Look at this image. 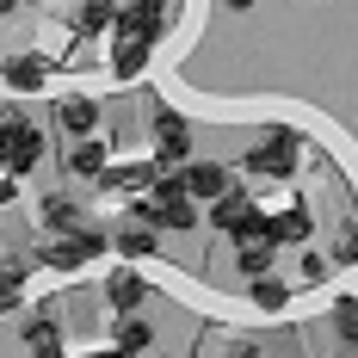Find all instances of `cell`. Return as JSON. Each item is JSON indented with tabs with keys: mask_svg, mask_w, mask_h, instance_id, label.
Listing matches in <instances>:
<instances>
[{
	"mask_svg": "<svg viewBox=\"0 0 358 358\" xmlns=\"http://www.w3.org/2000/svg\"><path fill=\"white\" fill-rule=\"evenodd\" d=\"M303 167V136L296 130H266L259 148H248V173L253 179H290Z\"/></svg>",
	"mask_w": 358,
	"mask_h": 358,
	"instance_id": "obj_4",
	"label": "cell"
},
{
	"mask_svg": "<svg viewBox=\"0 0 358 358\" xmlns=\"http://www.w3.org/2000/svg\"><path fill=\"white\" fill-rule=\"evenodd\" d=\"M13 6H19V0H0V25H6V19H13Z\"/></svg>",
	"mask_w": 358,
	"mask_h": 358,
	"instance_id": "obj_26",
	"label": "cell"
},
{
	"mask_svg": "<svg viewBox=\"0 0 358 358\" xmlns=\"http://www.w3.org/2000/svg\"><path fill=\"white\" fill-rule=\"evenodd\" d=\"M106 248H111V235L99 229V222H87V229H74V235H50V241L37 248V259L56 266V272H80L87 259H99Z\"/></svg>",
	"mask_w": 358,
	"mask_h": 358,
	"instance_id": "obj_3",
	"label": "cell"
},
{
	"mask_svg": "<svg viewBox=\"0 0 358 358\" xmlns=\"http://www.w3.org/2000/svg\"><path fill=\"white\" fill-rule=\"evenodd\" d=\"M229 6H235V13H248V6H253V0H229Z\"/></svg>",
	"mask_w": 358,
	"mask_h": 358,
	"instance_id": "obj_27",
	"label": "cell"
},
{
	"mask_svg": "<svg viewBox=\"0 0 358 358\" xmlns=\"http://www.w3.org/2000/svg\"><path fill=\"white\" fill-rule=\"evenodd\" d=\"M148 50H155V43H143V37H124V31H117V50H111V74H117V80H136V74L148 69Z\"/></svg>",
	"mask_w": 358,
	"mask_h": 358,
	"instance_id": "obj_17",
	"label": "cell"
},
{
	"mask_svg": "<svg viewBox=\"0 0 358 358\" xmlns=\"http://www.w3.org/2000/svg\"><path fill=\"white\" fill-rule=\"evenodd\" d=\"M352 259H358V229L340 222V235H334V266H352Z\"/></svg>",
	"mask_w": 358,
	"mask_h": 358,
	"instance_id": "obj_23",
	"label": "cell"
},
{
	"mask_svg": "<svg viewBox=\"0 0 358 358\" xmlns=\"http://www.w3.org/2000/svg\"><path fill=\"white\" fill-rule=\"evenodd\" d=\"M248 303L259 309V315H285L290 309V285L272 278V272H259V278H248Z\"/></svg>",
	"mask_w": 358,
	"mask_h": 358,
	"instance_id": "obj_16",
	"label": "cell"
},
{
	"mask_svg": "<svg viewBox=\"0 0 358 358\" xmlns=\"http://www.w3.org/2000/svg\"><path fill=\"white\" fill-rule=\"evenodd\" d=\"M111 248L124 253V259H148V253L161 248V235H155V229H148L143 216H124V222H117V229H111Z\"/></svg>",
	"mask_w": 358,
	"mask_h": 358,
	"instance_id": "obj_13",
	"label": "cell"
},
{
	"mask_svg": "<svg viewBox=\"0 0 358 358\" xmlns=\"http://www.w3.org/2000/svg\"><path fill=\"white\" fill-rule=\"evenodd\" d=\"M179 185H185V198H192V204H198V198H204V204H216L235 179H229V167H222V161H185Z\"/></svg>",
	"mask_w": 358,
	"mask_h": 358,
	"instance_id": "obj_8",
	"label": "cell"
},
{
	"mask_svg": "<svg viewBox=\"0 0 358 358\" xmlns=\"http://www.w3.org/2000/svg\"><path fill=\"white\" fill-rule=\"evenodd\" d=\"M148 346H155V327H148L143 315H124V322H117V352H124V358H143Z\"/></svg>",
	"mask_w": 358,
	"mask_h": 358,
	"instance_id": "obj_19",
	"label": "cell"
},
{
	"mask_svg": "<svg viewBox=\"0 0 358 358\" xmlns=\"http://www.w3.org/2000/svg\"><path fill=\"white\" fill-rule=\"evenodd\" d=\"M248 210H253V198L241 192V185H229V192L210 204L204 222H210V235H229V241H235V235H241V222H248Z\"/></svg>",
	"mask_w": 358,
	"mask_h": 358,
	"instance_id": "obj_11",
	"label": "cell"
},
{
	"mask_svg": "<svg viewBox=\"0 0 358 358\" xmlns=\"http://www.w3.org/2000/svg\"><path fill=\"white\" fill-rule=\"evenodd\" d=\"M167 25H173V0H124L111 31L143 37V43H161V37H167Z\"/></svg>",
	"mask_w": 358,
	"mask_h": 358,
	"instance_id": "obj_6",
	"label": "cell"
},
{
	"mask_svg": "<svg viewBox=\"0 0 358 358\" xmlns=\"http://www.w3.org/2000/svg\"><path fill=\"white\" fill-rule=\"evenodd\" d=\"M99 117H106V106H99V99H87V93H62V99H56V130L74 136V143H80V136H93V130H99Z\"/></svg>",
	"mask_w": 358,
	"mask_h": 358,
	"instance_id": "obj_7",
	"label": "cell"
},
{
	"mask_svg": "<svg viewBox=\"0 0 358 358\" xmlns=\"http://www.w3.org/2000/svg\"><path fill=\"white\" fill-rule=\"evenodd\" d=\"M0 80H6L13 93H43V80H50V62H43L37 50H19V56H6V62H0Z\"/></svg>",
	"mask_w": 358,
	"mask_h": 358,
	"instance_id": "obj_10",
	"label": "cell"
},
{
	"mask_svg": "<svg viewBox=\"0 0 358 358\" xmlns=\"http://www.w3.org/2000/svg\"><path fill=\"white\" fill-rule=\"evenodd\" d=\"M74 25H80V31H111V25H117V6H111V0H80Z\"/></svg>",
	"mask_w": 358,
	"mask_h": 358,
	"instance_id": "obj_20",
	"label": "cell"
},
{
	"mask_svg": "<svg viewBox=\"0 0 358 358\" xmlns=\"http://www.w3.org/2000/svg\"><path fill=\"white\" fill-rule=\"evenodd\" d=\"M143 296H148V285H143V272H130V266H117V272L106 278V303L117 309V315H136Z\"/></svg>",
	"mask_w": 358,
	"mask_h": 358,
	"instance_id": "obj_14",
	"label": "cell"
},
{
	"mask_svg": "<svg viewBox=\"0 0 358 358\" xmlns=\"http://www.w3.org/2000/svg\"><path fill=\"white\" fill-rule=\"evenodd\" d=\"M334 334L358 346V296H334Z\"/></svg>",
	"mask_w": 358,
	"mask_h": 358,
	"instance_id": "obj_22",
	"label": "cell"
},
{
	"mask_svg": "<svg viewBox=\"0 0 358 358\" xmlns=\"http://www.w3.org/2000/svg\"><path fill=\"white\" fill-rule=\"evenodd\" d=\"M106 161H111V155H106L99 136H80V143L69 148V173L74 179H99V173H106Z\"/></svg>",
	"mask_w": 358,
	"mask_h": 358,
	"instance_id": "obj_18",
	"label": "cell"
},
{
	"mask_svg": "<svg viewBox=\"0 0 358 358\" xmlns=\"http://www.w3.org/2000/svg\"><path fill=\"white\" fill-rule=\"evenodd\" d=\"M130 216H143L155 235H192L198 229V204L185 198L179 173H155V185L143 198H130Z\"/></svg>",
	"mask_w": 358,
	"mask_h": 358,
	"instance_id": "obj_1",
	"label": "cell"
},
{
	"mask_svg": "<svg viewBox=\"0 0 358 358\" xmlns=\"http://www.w3.org/2000/svg\"><path fill=\"white\" fill-rule=\"evenodd\" d=\"M327 272H334V259H322V253H309V259H303V285H322Z\"/></svg>",
	"mask_w": 358,
	"mask_h": 358,
	"instance_id": "obj_24",
	"label": "cell"
},
{
	"mask_svg": "<svg viewBox=\"0 0 358 358\" xmlns=\"http://www.w3.org/2000/svg\"><path fill=\"white\" fill-rule=\"evenodd\" d=\"M25 303V266H0V315H13Z\"/></svg>",
	"mask_w": 358,
	"mask_h": 358,
	"instance_id": "obj_21",
	"label": "cell"
},
{
	"mask_svg": "<svg viewBox=\"0 0 358 358\" xmlns=\"http://www.w3.org/2000/svg\"><path fill=\"white\" fill-rule=\"evenodd\" d=\"M0 204H13V179H0Z\"/></svg>",
	"mask_w": 358,
	"mask_h": 358,
	"instance_id": "obj_25",
	"label": "cell"
},
{
	"mask_svg": "<svg viewBox=\"0 0 358 358\" xmlns=\"http://www.w3.org/2000/svg\"><path fill=\"white\" fill-rule=\"evenodd\" d=\"M25 352H31V358H69V346H62V322H56L50 309L25 322Z\"/></svg>",
	"mask_w": 358,
	"mask_h": 358,
	"instance_id": "obj_12",
	"label": "cell"
},
{
	"mask_svg": "<svg viewBox=\"0 0 358 358\" xmlns=\"http://www.w3.org/2000/svg\"><path fill=\"white\" fill-rule=\"evenodd\" d=\"M148 136H155V161H161V167H185V161H192V124H185L173 106L148 99Z\"/></svg>",
	"mask_w": 358,
	"mask_h": 358,
	"instance_id": "obj_5",
	"label": "cell"
},
{
	"mask_svg": "<svg viewBox=\"0 0 358 358\" xmlns=\"http://www.w3.org/2000/svg\"><path fill=\"white\" fill-rule=\"evenodd\" d=\"M43 161V136H37V124H25V111L6 106L0 111V167H6V179H25Z\"/></svg>",
	"mask_w": 358,
	"mask_h": 358,
	"instance_id": "obj_2",
	"label": "cell"
},
{
	"mask_svg": "<svg viewBox=\"0 0 358 358\" xmlns=\"http://www.w3.org/2000/svg\"><path fill=\"white\" fill-rule=\"evenodd\" d=\"M37 222H43L50 235H74V229H87L80 204H74V198H62V192H50V198L37 204Z\"/></svg>",
	"mask_w": 358,
	"mask_h": 358,
	"instance_id": "obj_15",
	"label": "cell"
},
{
	"mask_svg": "<svg viewBox=\"0 0 358 358\" xmlns=\"http://www.w3.org/2000/svg\"><path fill=\"white\" fill-rule=\"evenodd\" d=\"M155 161H124V167H111L106 161V173H99V192H117V198H143L148 185H155Z\"/></svg>",
	"mask_w": 358,
	"mask_h": 358,
	"instance_id": "obj_9",
	"label": "cell"
},
{
	"mask_svg": "<svg viewBox=\"0 0 358 358\" xmlns=\"http://www.w3.org/2000/svg\"><path fill=\"white\" fill-rule=\"evenodd\" d=\"M352 358H358V346H352Z\"/></svg>",
	"mask_w": 358,
	"mask_h": 358,
	"instance_id": "obj_28",
	"label": "cell"
}]
</instances>
